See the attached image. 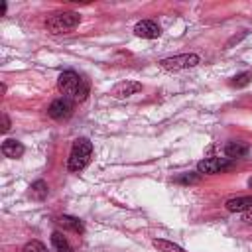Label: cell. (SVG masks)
Returning <instances> with one entry per match:
<instances>
[{
	"label": "cell",
	"mask_w": 252,
	"mask_h": 252,
	"mask_svg": "<svg viewBox=\"0 0 252 252\" xmlns=\"http://www.w3.org/2000/svg\"><path fill=\"white\" fill-rule=\"evenodd\" d=\"M8 130H10V118L2 114V132H8Z\"/></svg>",
	"instance_id": "obj_19"
},
{
	"label": "cell",
	"mask_w": 252,
	"mask_h": 252,
	"mask_svg": "<svg viewBox=\"0 0 252 252\" xmlns=\"http://www.w3.org/2000/svg\"><path fill=\"white\" fill-rule=\"evenodd\" d=\"M134 33H136L138 37L154 39V37H159L161 30H159V26H158L156 22H152V20H142V22H138V24L134 26Z\"/></svg>",
	"instance_id": "obj_8"
},
{
	"label": "cell",
	"mask_w": 252,
	"mask_h": 252,
	"mask_svg": "<svg viewBox=\"0 0 252 252\" xmlns=\"http://www.w3.org/2000/svg\"><path fill=\"white\" fill-rule=\"evenodd\" d=\"M47 114L53 118V120H67L71 114H73V100L61 96V98H55L49 106H47Z\"/></svg>",
	"instance_id": "obj_6"
},
{
	"label": "cell",
	"mask_w": 252,
	"mask_h": 252,
	"mask_svg": "<svg viewBox=\"0 0 252 252\" xmlns=\"http://www.w3.org/2000/svg\"><path fill=\"white\" fill-rule=\"evenodd\" d=\"M177 181H179V183H197V181H199V175H191V173H189V175H181Z\"/></svg>",
	"instance_id": "obj_18"
},
{
	"label": "cell",
	"mask_w": 252,
	"mask_h": 252,
	"mask_svg": "<svg viewBox=\"0 0 252 252\" xmlns=\"http://www.w3.org/2000/svg\"><path fill=\"white\" fill-rule=\"evenodd\" d=\"M91 156H93V144L87 138H77L73 142V148H71V154L67 159V169L69 171L85 169L91 161Z\"/></svg>",
	"instance_id": "obj_2"
},
{
	"label": "cell",
	"mask_w": 252,
	"mask_h": 252,
	"mask_svg": "<svg viewBox=\"0 0 252 252\" xmlns=\"http://www.w3.org/2000/svg\"><path fill=\"white\" fill-rule=\"evenodd\" d=\"M47 193H49L47 183H45V181H41V179L33 181V183H32V187H30V195H32V199L41 201V199H45V197H47Z\"/></svg>",
	"instance_id": "obj_14"
},
{
	"label": "cell",
	"mask_w": 252,
	"mask_h": 252,
	"mask_svg": "<svg viewBox=\"0 0 252 252\" xmlns=\"http://www.w3.org/2000/svg\"><path fill=\"white\" fill-rule=\"evenodd\" d=\"M81 22V16L77 12H59L45 20V26L51 33H65L69 30H75Z\"/></svg>",
	"instance_id": "obj_3"
},
{
	"label": "cell",
	"mask_w": 252,
	"mask_h": 252,
	"mask_svg": "<svg viewBox=\"0 0 252 252\" xmlns=\"http://www.w3.org/2000/svg\"><path fill=\"white\" fill-rule=\"evenodd\" d=\"M250 81H252V73H250V71H244V73L234 75V77H232V81H230V85H232V87H236V89H242V87L250 85Z\"/></svg>",
	"instance_id": "obj_16"
},
{
	"label": "cell",
	"mask_w": 252,
	"mask_h": 252,
	"mask_svg": "<svg viewBox=\"0 0 252 252\" xmlns=\"http://www.w3.org/2000/svg\"><path fill=\"white\" fill-rule=\"evenodd\" d=\"M232 167V159L228 158H205L197 163V171L205 173V175H213V173H220L224 169Z\"/></svg>",
	"instance_id": "obj_5"
},
{
	"label": "cell",
	"mask_w": 252,
	"mask_h": 252,
	"mask_svg": "<svg viewBox=\"0 0 252 252\" xmlns=\"http://www.w3.org/2000/svg\"><path fill=\"white\" fill-rule=\"evenodd\" d=\"M22 252H47V248H45L41 242L32 240V242H28V244L24 246V250H22Z\"/></svg>",
	"instance_id": "obj_17"
},
{
	"label": "cell",
	"mask_w": 252,
	"mask_h": 252,
	"mask_svg": "<svg viewBox=\"0 0 252 252\" xmlns=\"http://www.w3.org/2000/svg\"><path fill=\"white\" fill-rule=\"evenodd\" d=\"M154 246L159 250V252H185L181 246H177V244H173V242H169V240H154Z\"/></svg>",
	"instance_id": "obj_15"
},
{
	"label": "cell",
	"mask_w": 252,
	"mask_h": 252,
	"mask_svg": "<svg viewBox=\"0 0 252 252\" xmlns=\"http://www.w3.org/2000/svg\"><path fill=\"white\" fill-rule=\"evenodd\" d=\"M140 91H142V83H138V81H122V83H118V85H114L110 89V94L114 98H128V96H132V94H136Z\"/></svg>",
	"instance_id": "obj_7"
},
{
	"label": "cell",
	"mask_w": 252,
	"mask_h": 252,
	"mask_svg": "<svg viewBox=\"0 0 252 252\" xmlns=\"http://www.w3.org/2000/svg\"><path fill=\"white\" fill-rule=\"evenodd\" d=\"M59 224H61L63 228H67V230L77 232V234H83V232H85V224H83V220L77 219V217L63 215V217H59Z\"/></svg>",
	"instance_id": "obj_12"
},
{
	"label": "cell",
	"mask_w": 252,
	"mask_h": 252,
	"mask_svg": "<svg viewBox=\"0 0 252 252\" xmlns=\"http://www.w3.org/2000/svg\"><path fill=\"white\" fill-rule=\"evenodd\" d=\"M226 211L230 213H244V211H250L252 209V195H246V197H232L224 203Z\"/></svg>",
	"instance_id": "obj_9"
},
{
	"label": "cell",
	"mask_w": 252,
	"mask_h": 252,
	"mask_svg": "<svg viewBox=\"0 0 252 252\" xmlns=\"http://www.w3.org/2000/svg\"><path fill=\"white\" fill-rule=\"evenodd\" d=\"M24 144L22 142H18V140H4L2 142V154L6 156V158H12V159H16V158H20L22 154H24Z\"/></svg>",
	"instance_id": "obj_10"
},
{
	"label": "cell",
	"mask_w": 252,
	"mask_h": 252,
	"mask_svg": "<svg viewBox=\"0 0 252 252\" xmlns=\"http://www.w3.org/2000/svg\"><path fill=\"white\" fill-rule=\"evenodd\" d=\"M248 154V146L244 142H228L224 146V156L228 159H238V158H244Z\"/></svg>",
	"instance_id": "obj_11"
},
{
	"label": "cell",
	"mask_w": 252,
	"mask_h": 252,
	"mask_svg": "<svg viewBox=\"0 0 252 252\" xmlns=\"http://www.w3.org/2000/svg\"><path fill=\"white\" fill-rule=\"evenodd\" d=\"M57 89L73 102H83L89 96V83L75 71H63L57 79Z\"/></svg>",
	"instance_id": "obj_1"
},
{
	"label": "cell",
	"mask_w": 252,
	"mask_h": 252,
	"mask_svg": "<svg viewBox=\"0 0 252 252\" xmlns=\"http://www.w3.org/2000/svg\"><path fill=\"white\" fill-rule=\"evenodd\" d=\"M51 244H53V248H55L57 252H75L73 246L69 244V240H67L61 232H57V230L51 234Z\"/></svg>",
	"instance_id": "obj_13"
},
{
	"label": "cell",
	"mask_w": 252,
	"mask_h": 252,
	"mask_svg": "<svg viewBox=\"0 0 252 252\" xmlns=\"http://www.w3.org/2000/svg\"><path fill=\"white\" fill-rule=\"evenodd\" d=\"M201 63V57L197 53H181V55H173V57H165L159 61V67L165 71H181V69H189Z\"/></svg>",
	"instance_id": "obj_4"
},
{
	"label": "cell",
	"mask_w": 252,
	"mask_h": 252,
	"mask_svg": "<svg viewBox=\"0 0 252 252\" xmlns=\"http://www.w3.org/2000/svg\"><path fill=\"white\" fill-rule=\"evenodd\" d=\"M242 220H244L246 224H252V209H250V211H244V215H242Z\"/></svg>",
	"instance_id": "obj_20"
}]
</instances>
